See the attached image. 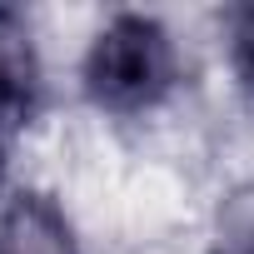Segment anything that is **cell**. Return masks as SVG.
I'll return each instance as SVG.
<instances>
[{"instance_id": "obj_3", "label": "cell", "mask_w": 254, "mask_h": 254, "mask_svg": "<svg viewBox=\"0 0 254 254\" xmlns=\"http://www.w3.org/2000/svg\"><path fill=\"white\" fill-rule=\"evenodd\" d=\"M0 254H80V239L50 194L20 190L0 204Z\"/></svg>"}, {"instance_id": "obj_4", "label": "cell", "mask_w": 254, "mask_h": 254, "mask_svg": "<svg viewBox=\"0 0 254 254\" xmlns=\"http://www.w3.org/2000/svg\"><path fill=\"white\" fill-rule=\"evenodd\" d=\"M229 50H234V70H239L244 90L254 95V5H244V10L234 15V40H229Z\"/></svg>"}, {"instance_id": "obj_1", "label": "cell", "mask_w": 254, "mask_h": 254, "mask_svg": "<svg viewBox=\"0 0 254 254\" xmlns=\"http://www.w3.org/2000/svg\"><path fill=\"white\" fill-rule=\"evenodd\" d=\"M175 40L155 15L125 10L85 50V95L110 115H140L175 90Z\"/></svg>"}, {"instance_id": "obj_2", "label": "cell", "mask_w": 254, "mask_h": 254, "mask_svg": "<svg viewBox=\"0 0 254 254\" xmlns=\"http://www.w3.org/2000/svg\"><path fill=\"white\" fill-rule=\"evenodd\" d=\"M35 100H40V60H35L30 25L20 10L0 5V175H5L15 135L35 115Z\"/></svg>"}]
</instances>
